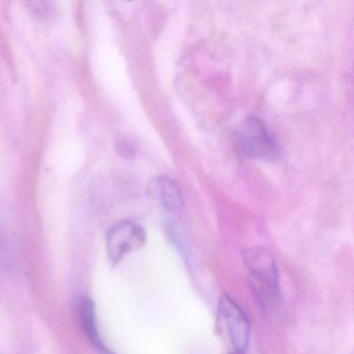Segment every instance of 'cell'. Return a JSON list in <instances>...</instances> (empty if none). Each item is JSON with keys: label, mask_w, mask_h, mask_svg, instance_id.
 Instances as JSON below:
<instances>
[{"label": "cell", "mask_w": 354, "mask_h": 354, "mask_svg": "<svg viewBox=\"0 0 354 354\" xmlns=\"http://www.w3.org/2000/svg\"><path fill=\"white\" fill-rule=\"evenodd\" d=\"M250 269V287L262 304L271 306L279 296V271L273 257L264 248H252L245 254Z\"/></svg>", "instance_id": "obj_1"}, {"label": "cell", "mask_w": 354, "mask_h": 354, "mask_svg": "<svg viewBox=\"0 0 354 354\" xmlns=\"http://www.w3.org/2000/svg\"><path fill=\"white\" fill-rule=\"evenodd\" d=\"M144 227L130 221H120L109 229L106 236L107 254L113 264L133 250H138L146 242Z\"/></svg>", "instance_id": "obj_4"}, {"label": "cell", "mask_w": 354, "mask_h": 354, "mask_svg": "<svg viewBox=\"0 0 354 354\" xmlns=\"http://www.w3.org/2000/svg\"><path fill=\"white\" fill-rule=\"evenodd\" d=\"M149 194L158 201L167 210L178 212L183 208L184 200L177 182L167 176H160L150 182Z\"/></svg>", "instance_id": "obj_6"}, {"label": "cell", "mask_w": 354, "mask_h": 354, "mask_svg": "<svg viewBox=\"0 0 354 354\" xmlns=\"http://www.w3.org/2000/svg\"><path fill=\"white\" fill-rule=\"evenodd\" d=\"M78 321L82 333L91 345L100 354H113L101 337L97 321L96 306L90 297L80 298L78 302Z\"/></svg>", "instance_id": "obj_5"}, {"label": "cell", "mask_w": 354, "mask_h": 354, "mask_svg": "<svg viewBox=\"0 0 354 354\" xmlns=\"http://www.w3.org/2000/svg\"><path fill=\"white\" fill-rule=\"evenodd\" d=\"M238 140L244 154L259 160L272 161L279 156V147L262 120L250 117L240 124Z\"/></svg>", "instance_id": "obj_3"}, {"label": "cell", "mask_w": 354, "mask_h": 354, "mask_svg": "<svg viewBox=\"0 0 354 354\" xmlns=\"http://www.w3.org/2000/svg\"><path fill=\"white\" fill-rule=\"evenodd\" d=\"M217 323L221 335L233 348V354H244L250 344V321L241 306L227 294L219 298Z\"/></svg>", "instance_id": "obj_2"}]
</instances>
